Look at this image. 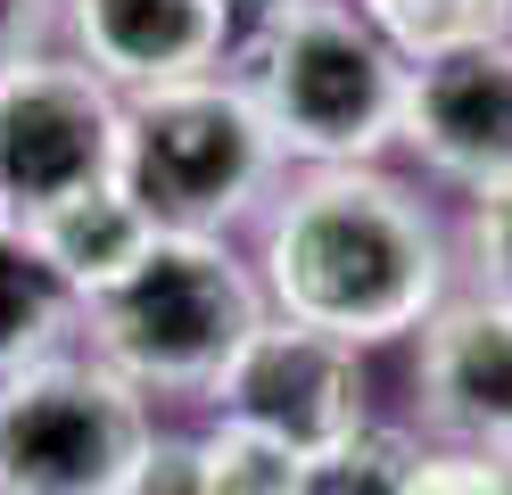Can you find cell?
Returning <instances> with one entry per match:
<instances>
[{
  "label": "cell",
  "mask_w": 512,
  "mask_h": 495,
  "mask_svg": "<svg viewBox=\"0 0 512 495\" xmlns=\"http://www.w3.org/2000/svg\"><path fill=\"white\" fill-rule=\"evenodd\" d=\"M9 231H17V198L0 190V240H9Z\"/></svg>",
  "instance_id": "44dd1931"
},
{
  "label": "cell",
  "mask_w": 512,
  "mask_h": 495,
  "mask_svg": "<svg viewBox=\"0 0 512 495\" xmlns=\"http://www.w3.org/2000/svg\"><path fill=\"white\" fill-rule=\"evenodd\" d=\"M356 9L405 66L455 58L479 42H512V0H356Z\"/></svg>",
  "instance_id": "4fadbf2b"
},
{
  "label": "cell",
  "mask_w": 512,
  "mask_h": 495,
  "mask_svg": "<svg viewBox=\"0 0 512 495\" xmlns=\"http://www.w3.org/2000/svg\"><path fill=\"white\" fill-rule=\"evenodd\" d=\"M281 141L265 108L248 99V83L223 75H190V83H157L124 99V157L116 182L141 198V215L182 240H223L281 174Z\"/></svg>",
  "instance_id": "277c9868"
},
{
  "label": "cell",
  "mask_w": 512,
  "mask_h": 495,
  "mask_svg": "<svg viewBox=\"0 0 512 495\" xmlns=\"http://www.w3.org/2000/svg\"><path fill=\"white\" fill-rule=\"evenodd\" d=\"M207 405H215V421L265 429V438H281L290 454H331L372 421L364 347H347V339H331V330H314V322L265 314L248 330V347L223 363V380L207 388Z\"/></svg>",
  "instance_id": "52a82bcc"
},
{
  "label": "cell",
  "mask_w": 512,
  "mask_h": 495,
  "mask_svg": "<svg viewBox=\"0 0 512 495\" xmlns=\"http://www.w3.org/2000/svg\"><path fill=\"white\" fill-rule=\"evenodd\" d=\"M58 25H67V0H0V75L42 58Z\"/></svg>",
  "instance_id": "ac0fdd59"
},
{
  "label": "cell",
  "mask_w": 512,
  "mask_h": 495,
  "mask_svg": "<svg viewBox=\"0 0 512 495\" xmlns=\"http://www.w3.org/2000/svg\"><path fill=\"white\" fill-rule=\"evenodd\" d=\"M0 388H9V380H0Z\"/></svg>",
  "instance_id": "7402d4cb"
},
{
  "label": "cell",
  "mask_w": 512,
  "mask_h": 495,
  "mask_svg": "<svg viewBox=\"0 0 512 495\" xmlns=\"http://www.w3.org/2000/svg\"><path fill=\"white\" fill-rule=\"evenodd\" d=\"M116 157H124V91L91 75L75 50H42L0 75V190L17 198V223L75 190L116 182Z\"/></svg>",
  "instance_id": "8992f818"
},
{
  "label": "cell",
  "mask_w": 512,
  "mask_h": 495,
  "mask_svg": "<svg viewBox=\"0 0 512 495\" xmlns=\"http://www.w3.org/2000/svg\"><path fill=\"white\" fill-rule=\"evenodd\" d=\"M124 495H207L199 487V462H190V438H157L149 462L124 479Z\"/></svg>",
  "instance_id": "d6986e66"
},
{
  "label": "cell",
  "mask_w": 512,
  "mask_h": 495,
  "mask_svg": "<svg viewBox=\"0 0 512 495\" xmlns=\"http://www.w3.org/2000/svg\"><path fill=\"white\" fill-rule=\"evenodd\" d=\"M265 306L347 347L422 339L455 297V240L430 198L380 165H306L265 207Z\"/></svg>",
  "instance_id": "6da1fadb"
},
{
  "label": "cell",
  "mask_w": 512,
  "mask_h": 495,
  "mask_svg": "<svg viewBox=\"0 0 512 495\" xmlns=\"http://www.w3.org/2000/svg\"><path fill=\"white\" fill-rule=\"evenodd\" d=\"M149 446V388L108 372L91 347H67L0 388V495H124Z\"/></svg>",
  "instance_id": "5b68a950"
},
{
  "label": "cell",
  "mask_w": 512,
  "mask_h": 495,
  "mask_svg": "<svg viewBox=\"0 0 512 495\" xmlns=\"http://www.w3.org/2000/svg\"><path fill=\"white\" fill-rule=\"evenodd\" d=\"M413 396H422V429L438 446L512 454V306L446 297L422 322Z\"/></svg>",
  "instance_id": "9c48e42d"
},
{
  "label": "cell",
  "mask_w": 512,
  "mask_h": 495,
  "mask_svg": "<svg viewBox=\"0 0 512 495\" xmlns=\"http://www.w3.org/2000/svg\"><path fill=\"white\" fill-rule=\"evenodd\" d=\"M190 462H199L207 495H298V479H306V454H290L281 438L240 429V421H207L190 438Z\"/></svg>",
  "instance_id": "5bb4252c"
},
{
  "label": "cell",
  "mask_w": 512,
  "mask_h": 495,
  "mask_svg": "<svg viewBox=\"0 0 512 495\" xmlns=\"http://www.w3.org/2000/svg\"><path fill=\"white\" fill-rule=\"evenodd\" d=\"M75 322H83V297L34 256L25 231H9V240H0V380L34 372V363H50V355H67V330Z\"/></svg>",
  "instance_id": "7c38bea8"
},
{
  "label": "cell",
  "mask_w": 512,
  "mask_h": 495,
  "mask_svg": "<svg viewBox=\"0 0 512 495\" xmlns=\"http://www.w3.org/2000/svg\"><path fill=\"white\" fill-rule=\"evenodd\" d=\"M463 273H471V297L512 306V182L471 198V215H463Z\"/></svg>",
  "instance_id": "2e32d148"
},
{
  "label": "cell",
  "mask_w": 512,
  "mask_h": 495,
  "mask_svg": "<svg viewBox=\"0 0 512 495\" xmlns=\"http://www.w3.org/2000/svg\"><path fill=\"white\" fill-rule=\"evenodd\" d=\"M281 9H298V0H223V17H232V33L248 42V33H265Z\"/></svg>",
  "instance_id": "ffe728a7"
},
{
  "label": "cell",
  "mask_w": 512,
  "mask_h": 495,
  "mask_svg": "<svg viewBox=\"0 0 512 495\" xmlns=\"http://www.w3.org/2000/svg\"><path fill=\"white\" fill-rule=\"evenodd\" d=\"M413 462H422V438H413V429L364 421L347 446L306 454L298 495H405V487H413Z\"/></svg>",
  "instance_id": "9a60e30c"
},
{
  "label": "cell",
  "mask_w": 512,
  "mask_h": 495,
  "mask_svg": "<svg viewBox=\"0 0 512 495\" xmlns=\"http://www.w3.org/2000/svg\"><path fill=\"white\" fill-rule=\"evenodd\" d=\"M265 314V281L232 256V240L157 231L141 273L83 306V347L149 396H207Z\"/></svg>",
  "instance_id": "3957f363"
},
{
  "label": "cell",
  "mask_w": 512,
  "mask_h": 495,
  "mask_svg": "<svg viewBox=\"0 0 512 495\" xmlns=\"http://www.w3.org/2000/svg\"><path fill=\"white\" fill-rule=\"evenodd\" d=\"M67 42L124 99L190 75H223L240 50L223 0H67Z\"/></svg>",
  "instance_id": "30bf717a"
},
{
  "label": "cell",
  "mask_w": 512,
  "mask_h": 495,
  "mask_svg": "<svg viewBox=\"0 0 512 495\" xmlns=\"http://www.w3.org/2000/svg\"><path fill=\"white\" fill-rule=\"evenodd\" d=\"M405 495H512V454H479V446H422Z\"/></svg>",
  "instance_id": "e0dca14e"
},
{
  "label": "cell",
  "mask_w": 512,
  "mask_h": 495,
  "mask_svg": "<svg viewBox=\"0 0 512 495\" xmlns=\"http://www.w3.org/2000/svg\"><path fill=\"white\" fill-rule=\"evenodd\" d=\"M397 141L422 157L430 182H455L463 198L512 182V42H479L413 66Z\"/></svg>",
  "instance_id": "ba28073f"
},
{
  "label": "cell",
  "mask_w": 512,
  "mask_h": 495,
  "mask_svg": "<svg viewBox=\"0 0 512 495\" xmlns=\"http://www.w3.org/2000/svg\"><path fill=\"white\" fill-rule=\"evenodd\" d=\"M232 75L265 108L290 165H380L405 132L413 66L372 33L356 0H298L232 50Z\"/></svg>",
  "instance_id": "7a4b0ae2"
},
{
  "label": "cell",
  "mask_w": 512,
  "mask_h": 495,
  "mask_svg": "<svg viewBox=\"0 0 512 495\" xmlns=\"http://www.w3.org/2000/svg\"><path fill=\"white\" fill-rule=\"evenodd\" d=\"M17 231L34 240V256H42L50 273L83 297V306H91V297H108L116 281H133V273H141V256L157 248V223L141 215V198L124 190V182L75 190V198H58V207L25 215Z\"/></svg>",
  "instance_id": "8fae6325"
}]
</instances>
